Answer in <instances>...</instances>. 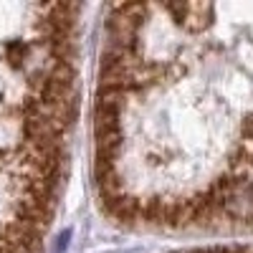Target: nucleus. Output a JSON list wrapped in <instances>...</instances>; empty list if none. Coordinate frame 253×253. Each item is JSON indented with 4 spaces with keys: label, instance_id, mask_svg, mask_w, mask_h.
Instances as JSON below:
<instances>
[{
    "label": "nucleus",
    "instance_id": "f257e3e1",
    "mask_svg": "<svg viewBox=\"0 0 253 253\" xmlns=\"http://www.w3.org/2000/svg\"><path fill=\"white\" fill-rule=\"evenodd\" d=\"M91 119L109 218L253 236V3L112 5Z\"/></svg>",
    "mask_w": 253,
    "mask_h": 253
},
{
    "label": "nucleus",
    "instance_id": "f03ea898",
    "mask_svg": "<svg viewBox=\"0 0 253 253\" xmlns=\"http://www.w3.org/2000/svg\"><path fill=\"white\" fill-rule=\"evenodd\" d=\"M175 253H253V243H210V246H193Z\"/></svg>",
    "mask_w": 253,
    "mask_h": 253
}]
</instances>
